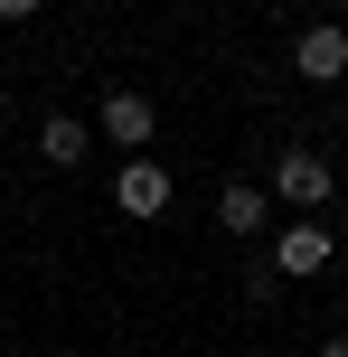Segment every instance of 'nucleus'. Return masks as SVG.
I'll return each instance as SVG.
<instances>
[{"label":"nucleus","instance_id":"nucleus-5","mask_svg":"<svg viewBox=\"0 0 348 357\" xmlns=\"http://www.w3.org/2000/svg\"><path fill=\"white\" fill-rule=\"evenodd\" d=\"M320 264H330V226H311V216L282 226V245H273V273H282V282H311Z\"/></svg>","mask_w":348,"mask_h":357},{"label":"nucleus","instance_id":"nucleus-2","mask_svg":"<svg viewBox=\"0 0 348 357\" xmlns=\"http://www.w3.org/2000/svg\"><path fill=\"white\" fill-rule=\"evenodd\" d=\"M264 197H282V207H330V160H320V151H282Z\"/></svg>","mask_w":348,"mask_h":357},{"label":"nucleus","instance_id":"nucleus-9","mask_svg":"<svg viewBox=\"0 0 348 357\" xmlns=\"http://www.w3.org/2000/svg\"><path fill=\"white\" fill-rule=\"evenodd\" d=\"M320 357H348V339H330V348H320Z\"/></svg>","mask_w":348,"mask_h":357},{"label":"nucleus","instance_id":"nucleus-6","mask_svg":"<svg viewBox=\"0 0 348 357\" xmlns=\"http://www.w3.org/2000/svg\"><path fill=\"white\" fill-rule=\"evenodd\" d=\"M264 216H273V197H264L255 178H226L217 188V226L226 235H264Z\"/></svg>","mask_w":348,"mask_h":357},{"label":"nucleus","instance_id":"nucleus-8","mask_svg":"<svg viewBox=\"0 0 348 357\" xmlns=\"http://www.w3.org/2000/svg\"><path fill=\"white\" fill-rule=\"evenodd\" d=\"M0 19H38V0H0Z\"/></svg>","mask_w":348,"mask_h":357},{"label":"nucleus","instance_id":"nucleus-4","mask_svg":"<svg viewBox=\"0 0 348 357\" xmlns=\"http://www.w3.org/2000/svg\"><path fill=\"white\" fill-rule=\"evenodd\" d=\"M113 207H123L132 226H151V216L169 207V169H160V160H123V178H113Z\"/></svg>","mask_w":348,"mask_h":357},{"label":"nucleus","instance_id":"nucleus-7","mask_svg":"<svg viewBox=\"0 0 348 357\" xmlns=\"http://www.w3.org/2000/svg\"><path fill=\"white\" fill-rule=\"evenodd\" d=\"M94 142V123H75V113H47V132H38V151H47V169H75Z\"/></svg>","mask_w":348,"mask_h":357},{"label":"nucleus","instance_id":"nucleus-11","mask_svg":"<svg viewBox=\"0 0 348 357\" xmlns=\"http://www.w3.org/2000/svg\"><path fill=\"white\" fill-rule=\"evenodd\" d=\"M339 10H348V0H339Z\"/></svg>","mask_w":348,"mask_h":357},{"label":"nucleus","instance_id":"nucleus-1","mask_svg":"<svg viewBox=\"0 0 348 357\" xmlns=\"http://www.w3.org/2000/svg\"><path fill=\"white\" fill-rule=\"evenodd\" d=\"M94 132H104L113 151H142L151 132H160V113H151V94H132V85H113V94H104V113H94Z\"/></svg>","mask_w":348,"mask_h":357},{"label":"nucleus","instance_id":"nucleus-3","mask_svg":"<svg viewBox=\"0 0 348 357\" xmlns=\"http://www.w3.org/2000/svg\"><path fill=\"white\" fill-rule=\"evenodd\" d=\"M292 66H301V85H348V29H339V19H320V29H301Z\"/></svg>","mask_w":348,"mask_h":357},{"label":"nucleus","instance_id":"nucleus-10","mask_svg":"<svg viewBox=\"0 0 348 357\" xmlns=\"http://www.w3.org/2000/svg\"><path fill=\"white\" fill-rule=\"evenodd\" d=\"M0 113H10V85H0Z\"/></svg>","mask_w":348,"mask_h":357}]
</instances>
